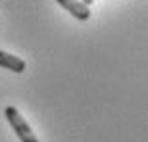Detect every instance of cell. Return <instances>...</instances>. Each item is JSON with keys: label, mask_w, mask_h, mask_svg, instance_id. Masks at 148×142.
Returning <instances> with one entry per match:
<instances>
[{"label": "cell", "mask_w": 148, "mask_h": 142, "mask_svg": "<svg viewBox=\"0 0 148 142\" xmlns=\"http://www.w3.org/2000/svg\"><path fill=\"white\" fill-rule=\"evenodd\" d=\"M81 2H83V4H87L88 8H90V6H92V2H94V0H81Z\"/></svg>", "instance_id": "cell-4"}, {"label": "cell", "mask_w": 148, "mask_h": 142, "mask_svg": "<svg viewBox=\"0 0 148 142\" xmlns=\"http://www.w3.org/2000/svg\"><path fill=\"white\" fill-rule=\"evenodd\" d=\"M56 2H58L64 10L69 12L75 19H79V21H87L88 17H90V10H88V6L83 4L81 0H56Z\"/></svg>", "instance_id": "cell-2"}, {"label": "cell", "mask_w": 148, "mask_h": 142, "mask_svg": "<svg viewBox=\"0 0 148 142\" xmlns=\"http://www.w3.org/2000/svg\"><path fill=\"white\" fill-rule=\"evenodd\" d=\"M4 115H6L8 123L12 125L14 132L17 134V138H19L21 142H38V138L35 137L33 129L29 127V123L23 119V115L19 113L14 106H8V108L4 109Z\"/></svg>", "instance_id": "cell-1"}, {"label": "cell", "mask_w": 148, "mask_h": 142, "mask_svg": "<svg viewBox=\"0 0 148 142\" xmlns=\"http://www.w3.org/2000/svg\"><path fill=\"white\" fill-rule=\"evenodd\" d=\"M0 67L10 69L14 73H23L25 71V61L21 58H17V56H14V54H8L4 50H0Z\"/></svg>", "instance_id": "cell-3"}]
</instances>
